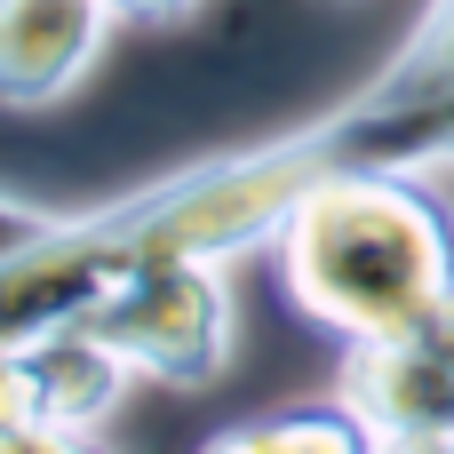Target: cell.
I'll return each instance as SVG.
<instances>
[{"instance_id": "cell-1", "label": "cell", "mask_w": 454, "mask_h": 454, "mask_svg": "<svg viewBox=\"0 0 454 454\" xmlns=\"http://www.w3.org/2000/svg\"><path fill=\"white\" fill-rule=\"evenodd\" d=\"M271 247L295 311L335 343L391 335L454 295V207L423 168H351L311 184Z\"/></svg>"}, {"instance_id": "cell-9", "label": "cell", "mask_w": 454, "mask_h": 454, "mask_svg": "<svg viewBox=\"0 0 454 454\" xmlns=\"http://www.w3.org/2000/svg\"><path fill=\"white\" fill-rule=\"evenodd\" d=\"M200 454H287V447H279V431H271V415H263V423H239V431H215V439H207Z\"/></svg>"}, {"instance_id": "cell-5", "label": "cell", "mask_w": 454, "mask_h": 454, "mask_svg": "<svg viewBox=\"0 0 454 454\" xmlns=\"http://www.w3.org/2000/svg\"><path fill=\"white\" fill-rule=\"evenodd\" d=\"M24 367H32V391H40V423H56V431H104L120 415L128 375H136L88 319L24 335Z\"/></svg>"}, {"instance_id": "cell-11", "label": "cell", "mask_w": 454, "mask_h": 454, "mask_svg": "<svg viewBox=\"0 0 454 454\" xmlns=\"http://www.w3.org/2000/svg\"><path fill=\"white\" fill-rule=\"evenodd\" d=\"M383 454H454V439H391Z\"/></svg>"}, {"instance_id": "cell-10", "label": "cell", "mask_w": 454, "mask_h": 454, "mask_svg": "<svg viewBox=\"0 0 454 454\" xmlns=\"http://www.w3.org/2000/svg\"><path fill=\"white\" fill-rule=\"evenodd\" d=\"M200 0H112V16L120 24H176V16H192Z\"/></svg>"}, {"instance_id": "cell-4", "label": "cell", "mask_w": 454, "mask_h": 454, "mask_svg": "<svg viewBox=\"0 0 454 454\" xmlns=\"http://www.w3.org/2000/svg\"><path fill=\"white\" fill-rule=\"evenodd\" d=\"M112 24V0H0V104L32 112L72 96L96 72Z\"/></svg>"}, {"instance_id": "cell-8", "label": "cell", "mask_w": 454, "mask_h": 454, "mask_svg": "<svg viewBox=\"0 0 454 454\" xmlns=\"http://www.w3.org/2000/svg\"><path fill=\"white\" fill-rule=\"evenodd\" d=\"M0 454H112L104 431H56V423H32V431H0Z\"/></svg>"}, {"instance_id": "cell-7", "label": "cell", "mask_w": 454, "mask_h": 454, "mask_svg": "<svg viewBox=\"0 0 454 454\" xmlns=\"http://www.w3.org/2000/svg\"><path fill=\"white\" fill-rule=\"evenodd\" d=\"M64 215H48V207H32V200H16V192H0V263H16V255H32L48 231H56Z\"/></svg>"}, {"instance_id": "cell-3", "label": "cell", "mask_w": 454, "mask_h": 454, "mask_svg": "<svg viewBox=\"0 0 454 454\" xmlns=\"http://www.w3.org/2000/svg\"><path fill=\"white\" fill-rule=\"evenodd\" d=\"M343 399L391 439H454V295L391 335L343 343Z\"/></svg>"}, {"instance_id": "cell-6", "label": "cell", "mask_w": 454, "mask_h": 454, "mask_svg": "<svg viewBox=\"0 0 454 454\" xmlns=\"http://www.w3.org/2000/svg\"><path fill=\"white\" fill-rule=\"evenodd\" d=\"M287 454H383V431L351 407V399H319V407H279L271 415Z\"/></svg>"}, {"instance_id": "cell-2", "label": "cell", "mask_w": 454, "mask_h": 454, "mask_svg": "<svg viewBox=\"0 0 454 454\" xmlns=\"http://www.w3.org/2000/svg\"><path fill=\"white\" fill-rule=\"evenodd\" d=\"M88 327L152 383L168 391H207L223 367H231V343H239V303H231V279L223 263H200V255H160V263H136L104 287V303L88 311Z\"/></svg>"}]
</instances>
